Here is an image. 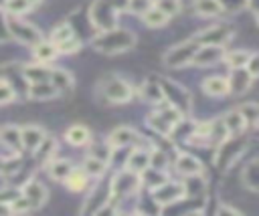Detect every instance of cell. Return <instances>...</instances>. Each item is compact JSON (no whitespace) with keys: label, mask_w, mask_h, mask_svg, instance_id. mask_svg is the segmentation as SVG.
I'll return each mask as SVG.
<instances>
[{"label":"cell","mask_w":259,"mask_h":216,"mask_svg":"<svg viewBox=\"0 0 259 216\" xmlns=\"http://www.w3.org/2000/svg\"><path fill=\"white\" fill-rule=\"evenodd\" d=\"M91 46L101 52V55H119V52H125L130 48L136 46V34L130 32L127 28H109V30H101L93 40H91Z\"/></svg>","instance_id":"6da1fadb"},{"label":"cell","mask_w":259,"mask_h":216,"mask_svg":"<svg viewBox=\"0 0 259 216\" xmlns=\"http://www.w3.org/2000/svg\"><path fill=\"white\" fill-rule=\"evenodd\" d=\"M4 26H6L8 34H10L14 40L22 42L24 46H34L36 42L42 40L40 30H38L32 22L20 18L18 14H8V12H6V14H4Z\"/></svg>","instance_id":"7a4b0ae2"},{"label":"cell","mask_w":259,"mask_h":216,"mask_svg":"<svg viewBox=\"0 0 259 216\" xmlns=\"http://www.w3.org/2000/svg\"><path fill=\"white\" fill-rule=\"evenodd\" d=\"M121 6H115L113 0H95L89 8V20L97 30H109L117 26V12Z\"/></svg>","instance_id":"3957f363"},{"label":"cell","mask_w":259,"mask_h":216,"mask_svg":"<svg viewBox=\"0 0 259 216\" xmlns=\"http://www.w3.org/2000/svg\"><path fill=\"white\" fill-rule=\"evenodd\" d=\"M198 40L196 38H188V40H182L178 42L176 46H172L166 55H164V65L168 69H182L186 65L192 63L196 50H198Z\"/></svg>","instance_id":"277c9868"},{"label":"cell","mask_w":259,"mask_h":216,"mask_svg":"<svg viewBox=\"0 0 259 216\" xmlns=\"http://www.w3.org/2000/svg\"><path fill=\"white\" fill-rule=\"evenodd\" d=\"M101 93L109 103H127L134 97V87L117 75H109L101 83Z\"/></svg>","instance_id":"5b68a950"},{"label":"cell","mask_w":259,"mask_h":216,"mask_svg":"<svg viewBox=\"0 0 259 216\" xmlns=\"http://www.w3.org/2000/svg\"><path fill=\"white\" fill-rule=\"evenodd\" d=\"M235 34V28L229 22H214L206 28H202L194 38L198 44H214V46H225Z\"/></svg>","instance_id":"8992f818"},{"label":"cell","mask_w":259,"mask_h":216,"mask_svg":"<svg viewBox=\"0 0 259 216\" xmlns=\"http://www.w3.org/2000/svg\"><path fill=\"white\" fill-rule=\"evenodd\" d=\"M142 186V180H140V174L132 172V170H121L113 180H111V200L115 198H125V196H132L140 190Z\"/></svg>","instance_id":"52a82bcc"},{"label":"cell","mask_w":259,"mask_h":216,"mask_svg":"<svg viewBox=\"0 0 259 216\" xmlns=\"http://www.w3.org/2000/svg\"><path fill=\"white\" fill-rule=\"evenodd\" d=\"M150 196L154 198L156 204L160 206H168V204H176L180 200L186 198V184H180V182H172V180H166L164 184H160L158 188L150 190Z\"/></svg>","instance_id":"ba28073f"},{"label":"cell","mask_w":259,"mask_h":216,"mask_svg":"<svg viewBox=\"0 0 259 216\" xmlns=\"http://www.w3.org/2000/svg\"><path fill=\"white\" fill-rule=\"evenodd\" d=\"M111 200V184H105V182H99L97 186L91 188L89 192V198L83 206L81 212H89V214H99L105 210V204Z\"/></svg>","instance_id":"9c48e42d"},{"label":"cell","mask_w":259,"mask_h":216,"mask_svg":"<svg viewBox=\"0 0 259 216\" xmlns=\"http://www.w3.org/2000/svg\"><path fill=\"white\" fill-rule=\"evenodd\" d=\"M245 147L243 139H225L223 143H219V151H217V166H221V170H227L229 166H233V161L241 155Z\"/></svg>","instance_id":"30bf717a"},{"label":"cell","mask_w":259,"mask_h":216,"mask_svg":"<svg viewBox=\"0 0 259 216\" xmlns=\"http://www.w3.org/2000/svg\"><path fill=\"white\" fill-rule=\"evenodd\" d=\"M140 139H142L140 133H138L136 129L127 127V125L115 127V129L109 133V137H107V141H109V145H111L113 149H123V147L136 145V143H140Z\"/></svg>","instance_id":"8fae6325"},{"label":"cell","mask_w":259,"mask_h":216,"mask_svg":"<svg viewBox=\"0 0 259 216\" xmlns=\"http://www.w3.org/2000/svg\"><path fill=\"white\" fill-rule=\"evenodd\" d=\"M225 48L223 46H214V44H200L194 59H192V65L196 67H210L219 61H225Z\"/></svg>","instance_id":"7c38bea8"},{"label":"cell","mask_w":259,"mask_h":216,"mask_svg":"<svg viewBox=\"0 0 259 216\" xmlns=\"http://www.w3.org/2000/svg\"><path fill=\"white\" fill-rule=\"evenodd\" d=\"M162 89H164V95H166L168 103L176 105L182 113H186L190 109V97H188L186 89H182L180 85L170 83V81H162Z\"/></svg>","instance_id":"4fadbf2b"},{"label":"cell","mask_w":259,"mask_h":216,"mask_svg":"<svg viewBox=\"0 0 259 216\" xmlns=\"http://www.w3.org/2000/svg\"><path fill=\"white\" fill-rule=\"evenodd\" d=\"M20 192H22V196L32 204V208H40V206L47 202V198H49L47 186H45L42 182H38V180H28V182H24V184L20 186Z\"/></svg>","instance_id":"5bb4252c"},{"label":"cell","mask_w":259,"mask_h":216,"mask_svg":"<svg viewBox=\"0 0 259 216\" xmlns=\"http://www.w3.org/2000/svg\"><path fill=\"white\" fill-rule=\"evenodd\" d=\"M45 137H47V133H45V129H42L40 125L30 123V125L20 127L22 149H26V151H30V153H34V151L40 147V143L45 141Z\"/></svg>","instance_id":"9a60e30c"},{"label":"cell","mask_w":259,"mask_h":216,"mask_svg":"<svg viewBox=\"0 0 259 216\" xmlns=\"http://www.w3.org/2000/svg\"><path fill=\"white\" fill-rule=\"evenodd\" d=\"M253 75L243 67V69H231V75H229V87H231V93L235 95H243L251 89L253 85Z\"/></svg>","instance_id":"2e32d148"},{"label":"cell","mask_w":259,"mask_h":216,"mask_svg":"<svg viewBox=\"0 0 259 216\" xmlns=\"http://www.w3.org/2000/svg\"><path fill=\"white\" fill-rule=\"evenodd\" d=\"M140 97H142V101H146V103H150V105H156V107L166 101L162 83H156L154 79H148V81L142 83V87H140Z\"/></svg>","instance_id":"e0dca14e"},{"label":"cell","mask_w":259,"mask_h":216,"mask_svg":"<svg viewBox=\"0 0 259 216\" xmlns=\"http://www.w3.org/2000/svg\"><path fill=\"white\" fill-rule=\"evenodd\" d=\"M174 168H176L178 174L190 178V176H200L204 166H202L200 159H196L192 153H178V157H176V161H174Z\"/></svg>","instance_id":"ac0fdd59"},{"label":"cell","mask_w":259,"mask_h":216,"mask_svg":"<svg viewBox=\"0 0 259 216\" xmlns=\"http://www.w3.org/2000/svg\"><path fill=\"white\" fill-rule=\"evenodd\" d=\"M150 151L152 149H146V147H134L130 153H127V159H125V168L136 172V174H142L148 166H150Z\"/></svg>","instance_id":"d6986e66"},{"label":"cell","mask_w":259,"mask_h":216,"mask_svg":"<svg viewBox=\"0 0 259 216\" xmlns=\"http://www.w3.org/2000/svg\"><path fill=\"white\" fill-rule=\"evenodd\" d=\"M0 143L10 151L18 153L22 149V139H20V127L16 125H4L0 129Z\"/></svg>","instance_id":"ffe728a7"},{"label":"cell","mask_w":259,"mask_h":216,"mask_svg":"<svg viewBox=\"0 0 259 216\" xmlns=\"http://www.w3.org/2000/svg\"><path fill=\"white\" fill-rule=\"evenodd\" d=\"M28 97L32 101H51V99L59 97V91L51 81H38V83H30Z\"/></svg>","instance_id":"44dd1931"},{"label":"cell","mask_w":259,"mask_h":216,"mask_svg":"<svg viewBox=\"0 0 259 216\" xmlns=\"http://www.w3.org/2000/svg\"><path fill=\"white\" fill-rule=\"evenodd\" d=\"M49 81L57 87L59 95L71 93V91H73V85H75L73 75H71L67 69H51V79H49Z\"/></svg>","instance_id":"7402d4cb"},{"label":"cell","mask_w":259,"mask_h":216,"mask_svg":"<svg viewBox=\"0 0 259 216\" xmlns=\"http://www.w3.org/2000/svg\"><path fill=\"white\" fill-rule=\"evenodd\" d=\"M202 91H204L206 95H210V97H223V95L231 93L229 79L219 77V75L208 77V79H204V81H202Z\"/></svg>","instance_id":"603a6c76"},{"label":"cell","mask_w":259,"mask_h":216,"mask_svg":"<svg viewBox=\"0 0 259 216\" xmlns=\"http://www.w3.org/2000/svg\"><path fill=\"white\" fill-rule=\"evenodd\" d=\"M65 139L75 145V147H81V145H87L91 141V131L89 127H85L83 123H73L67 131H65Z\"/></svg>","instance_id":"cb8c5ba5"},{"label":"cell","mask_w":259,"mask_h":216,"mask_svg":"<svg viewBox=\"0 0 259 216\" xmlns=\"http://www.w3.org/2000/svg\"><path fill=\"white\" fill-rule=\"evenodd\" d=\"M192 6H194V12L202 18H214L225 10L223 0H194Z\"/></svg>","instance_id":"d4e9b609"},{"label":"cell","mask_w":259,"mask_h":216,"mask_svg":"<svg viewBox=\"0 0 259 216\" xmlns=\"http://www.w3.org/2000/svg\"><path fill=\"white\" fill-rule=\"evenodd\" d=\"M22 77H24L28 83L49 81V79H51V69H49L45 63L36 61V63H32V65H26V67H22Z\"/></svg>","instance_id":"484cf974"},{"label":"cell","mask_w":259,"mask_h":216,"mask_svg":"<svg viewBox=\"0 0 259 216\" xmlns=\"http://www.w3.org/2000/svg\"><path fill=\"white\" fill-rule=\"evenodd\" d=\"M47 170H49V174H51L53 180H57V182H65V180L69 178V174H71L75 168H73V164H71L69 159L53 157V159L47 164Z\"/></svg>","instance_id":"4316f807"},{"label":"cell","mask_w":259,"mask_h":216,"mask_svg":"<svg viewBox=\"0 0 259 216\" xmlns=\"http://www.w3.org/2000/svg\"><path fill=\"white\" fill-rule=\"evenodd\" d=\"M140 180H142V184H144L148 190H154V188H158L160 184H164V182H166V180H170V178H168L166 170H160V168H152V166H148V168L140 174Z\"/></svg>","instance_id":"83f0119b"},{"label":"cell","mask_w":259,"mask_h":216,"mask_svg":"<svg viewBox=\"0 0 259 216\" xmlns=\"http://www.w3.org/2000/svg\"><path fill=\"white\" fill-rule=\"evenodd\" d=\"M32 52H34V59L36 61H40V63H49V61H53V59H57V57H61L59 55V48H57V44L49 38V40H40V42H36L34 46H32Z\"/></svg>","instance_id":"f1b7e54d"},{"label":"cell","mask_w":259,"mask_h":216,"mask_svg":"<svg viewBox=\"0 0 259 216\" xmlns=\"http://www.w3.org/2000/svg\"><path fill=\"white\" fill-rule=\"evenodd\" d=\"M223 121H225V125H227V129H229L231 135H239L247 127V119L243 117V113L239 109H233V111L225 113L223 115Z\"/></svg>","instance_id":"f546056e"},{"label":"cell","mask_w":259,"mask_h":216,"mask_svg":"<svg viewBox=\"0 0 259 216\" xmlns=\"http://www.w3.org/2000/svg\"><path fill=\"white\" fill-rule=\"evenodd\" d=\"M142 20H144V24L146 26H150V28H162V26H166L168 24V16L154 4V6H150L144 14H142Z\"/></svg>","instance_id":"4dcf8cb0"},{"label":"cell","mask_w":259,"mask_h":216,"mask_svg":"<svg viewBox=\"0 0 259 216\" xmlns=\"http://www.w3.org/2000/svg\"><path fill=\"white\" fill-rule=\"evenodd\" d=\"M65 186H67L71 192H81V190H85V188L89 186V174H87L83 168H75V170L69 174V178L65 180Z\"/></svg>","instance_id":"1f68e13d"},{"label":"cell","mask_w":259,"mask_h":216,"mask_svg":"<svg viewBox=\"0 0 259 216\" xmlns=\"http://www.w3.org/2000/svg\"><path fill=\"white\" fill-rule=\"evenodd\" d=\"M148 125H150L158 135H164V137H170V135L174 133V125H172L170 121H166L158 111H154V113L148 115Z\"/></svg>","instance_id":"d6a6232c"},{"label":"cell","mask_w":259,"mask_h":216,"mask_svg":"<svg viewBox=\"0 0 259 216\" xmlns=\"http://www.w3.org/2000/svg\"><path fill=\"white\" fill-rule=\"evenodd\" d=\"M59 149V145H57V141H55V137H51V135H47L45 137V141L40 143V147L34 151L36 153V157H38V161H42V164H49L53 157H57V151Z\"/></svg>","instance_id":"836d02e7"},{"label":"cell","mask_w":259,"mask_h":216,"mask_svg":"<svg viewBox=\"0 0 259 216\" xmlns=\"http://www.w3.org/2000/svg\"><path fill=\"white\" fill-rule=\"evenodd\" d=\"M243 184L253 192H259V159L247 164V168L243 170Z\"/></svg>","instance_id":"e575fe53"},{"label":"cell","mask_w":259,"mask_h":216,"mask_svg":"<svg viewBox=\"0 0 259 216\" xmlns=\"http://www.w3.org/2000/svg\"><path fill=\"white\" fill-rule=\"evenodd\" d=\"M83 170L89 174V176H95V178H101L103 174H105V170H107V161L105 159H99V157H95V155H89L87 153V157H85V161H83Z\"/></svg>","instance_id":"d590c367"},{"label":"cell","mask_w":259,"mask_h":216,"mask_svg":"<svg viewBox=\"0 0 259 216\" xmlns=\"http://www.w3.org/2000/svg\"><path fill=\"white\" fill-rule=\"evenodd\" d=\"M249 59H251V52H249V50H243V48L231 50V52L225 55V63H227L231 69H243V67H247Z\"/></svg>","instance_id":"8d00e7d4"},{"label":"cell","mask_w":259,"mask_h":216,"mask_svg":"<svg viewBox=\"0 0 259 216\" xmlns=\"http://www.w3.org/2000/svg\"><path fill=\"white\" fill-rule=\"evenodd\" d=\"M71 36H75V28H73V24H69V22L57 24V26L53 28V32H51V40H53L55 44H59V42H63L65 38H71Z\"/></svg>","instance_id":"74e56055"},{"label":"cell","mask_w":259,"mask_h":216,"mask_svg":"<svg viewBox=\"0 0 259 216\" xmlns=\"http://www.w3.org/2000/svg\"><path fill=\"white\" fill-rule=\"evenodd\" d=\"M57 48H59V55H63V57L75 55V52H79V48H81V38H79L77 34L71 36V38H65L63 42L57 44Z\"/></svg>","instance_id":"f35d334b"},{"label":"cell","mask_w":259,"mask_h":216,"mask_svg":"<svg viewBox=\"0 0 259 216\" xmlns=\"http://www.w3.org/2000/svg\"><path fill=\"white\" fill-rule=\"evenodd\" d=\"M32 8V4L28 2V0H4V10L8 12V14H24V12H28Z\"/></svg>","instance_id":"ab89813d"},{"label":"cell","mask_w":259,"mask_h":216,"mask_svg":"<svg viewBox=\"0 0 259 216\" xmlns=\"http://www.w3.org/2000/svg\"><path fill=\"white\" fill-rule=\"evenodd\" d=\"M239 111L243 113V117L247 119V123L259 125V103H243L239 107Z\"/></svg>","instance_id":"60d3db41"},{"label":"cell","mask_w":259,"mask_h":216,"mask_svg":"<svg viewBox=\"0 0 259 216\" xmlns=\"http://www.w3.org/2000/svg\"><path fill=\"white\" fill-rule=\"evenodd\" d=\"M168 18H172V16H176L178 12H180V0H158V2H154Z\"/></svg>","instance_id":"b9f144b4"},{"label":"cell","mask_w":259,"mask_h":216,"mask_svg":"<svg viewBox=\"0 0 259 216\" xmlns=\"http://www.w3.org/2000/svg\"><path fill=\"white\" fill-rule=\"evenodd\" d=\"M168 164H170V159H168L166 151H162V149H152V151H150V166H152V168L168 170Z\"/></svg>","instance_id":"7bdbcfd3"},{"label":"cell","mask_w":259,"mask_h":216,"mask_svg":"<svg viewBox=\"0 0 259 216\" xmlns=\"http://www.w3.org/2000/svg\"><path fill=\"white\" fill-rule=\"evenodd\" d=\"M16 99V91L8 81L0 79V105H10Z\"/></svg>","instance_id":"ee69618b"},{"label":"cell","mask_w":259,"mask_h":216,"mask_svg":"<svg viewBox=\"0 0 259 216\" xmlns=\"http://www.w3.org/2000/svg\"><path fill=\"white\" fill-rule=\"evenodd\" d=\"M30 210H34L32 208V204L20 194V196H16L12 202H10V212H14V214H22V212H30Z\"/></svg>","instance_id":"f6af8a7d"},{"label":"cell","mask_w":259,"mask_h":216,"mask_svg":"<svg viewBox=\"0 0 259 216\" xmlns=\"http://www.w3.org/2000/svg\"><path fill=\"white\" fill-rule=\"evenodd\" d=\"M150 6H154V2L152 0H127V10L132 12V14H138V16H142Z\"/></svg>","instance_id":"bcb514c9"},{"label":"cell","mask_w":259,"mask_h":216,"mask_svg":"<svg viewBox=\"0 0 259 216\" xmlns=\"http://www.w3.org/2000/svg\"><path fill=\"white\" fill-rule=\"evenodd\" d=\"M22 192H20V188H8V186H4V188H0V202H4V204H10L16 196H20Z\"/></svg>","instance_id":"7dc6e473"},{"label":"cell","mask_w":259,"mask_h":216,"mask_svg":"<svg viewBox=\"0 0 259 216\" xmlns=\"http://www.w3.org/2000/svg\"><path fill=\"white\" fill-rule=\"evenodd\" d=\"M255 79L259 77V52H255V55H251V59H249V63H247V67H245Z\"/></svg>","instance_id":"c3c4849f"},{"label":"cell","mask_w":259,"mask_h":216,"mask_svg":"<svg viewBox=\"0 0 259 216\" xmlns=\"http://www.w3.org/2000/svg\"><path fill=\"white\" fill-rule=\"evenodd\" d=\"M217 214H239V210H237V208H233V206L221 204V206L217 208Z\"/></svg>","instance_id":"681fc988"},{"label":"cell","mask_w":259,"mask_h":216,"mask_svg":"<svg viewBox=\"0 0 259 216\" xmlns=\"http://www.w3.org/2000/svg\"><path fill=\"white\" fill-rule=\"evenodd\" d=\"M247 6H249V8H253V10H255V14L259 12V0H247Z\"/></svg>","instance_id":"f907efd6"},{"label":"cell","mask_w":259,"mask_h":216,"mask_svg":"<svg viewBox=\"0 0 259 216\" xmlns=\"http://www.w3.org/2000/svg\"><path fill=\"white\" fill-rule=\"evenodd\" d=\"M8 212H10V204L0 202V216H4V214H8Z\"/></svg>","instance_id":"816d5d0a"},{"label":"cell","mask_w":259,"mask_h":216,"mask_svg":"<svg viewBox=\"0 0 259 216\" xmlns=\"http://www.w3.org/2000/svg\"><path fill=\"white\" fill-rule=\"evenodd\" d=\"M28 2H30V4H32V6H34V4H38V2H40V0H28Z\"/></svg>","instance_id":"f5cc1de1"},{"label":"cell","mask_w":259,"mask_h":216,"mask_svg":"<svg viewBox=\"0 0 259 216\" xmlns=\"http://www.w3.org/2000/svg\"><path fill=\"white\" fill-rule=\"evenodd\" d=\"M255 20H257V24H259V12H257V14H255Z\"/></svg>","instance_id":"db71d44e"},{"label":"cell","mask_w":259,"mask_h":216,"mask_svg":"<svg viewBox=\"0 0 259 216\" xmlns=\"http://www.w3.org/2000/svg\"><path fill=\"white\" fill-rule=\"evenodd\" d=\"M152 2H158V0H152Z\"/></svg>","instance_id":"11a10c76"}]
</instances>
